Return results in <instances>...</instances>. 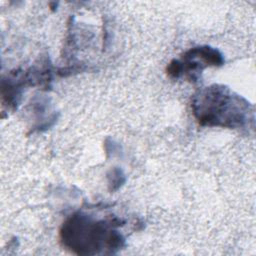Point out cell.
<instances>
[{
	"label": "cell",
	"instance_id": "6da1fadb",
	"mask_svg": "<svg viewBox=\"0 0 256 256\" xmlns=\"http://www.w3.org/2000/svg\"><path fill=\"white\" fill-rule=\"evenodd\" d=\"M193 111L202 126L236 128L248 118V102L223 86L207 87L193 99Z\"/></svg>",
	"mask_w": 256,
	"mask_h": 256
},
{
	"label": "cell",
	"instance_id": "7a4b0ae2",
	"mask_svg": "<svg viewBox=\"0 0 256 256\" xmlns=\"http://www.w3.org/2000/svg\"><path fill=\"white\" fill-rule=\"evenodd\" d=\"M113 221L93 220L87 215L78 213L70 217L62 226L63 244L76 254H98L104 250H117L123 238L111 229Z\"/></svg>",
	"mask_w": 256,
	"mask_h": 256
},
{
	"label": "cell",
	"instance_id": "3957f363",
	"mask_svg": "<svg viewBox=\"0 0 256 256\" xmlns=\"http://www.w3.org/2000/svg\"><path fill=\"white\" fill-rule=\"evenodd\" d=\"M223 64V58L220 52L208 46L195 47L185 53L181 61L173 60L167 67V72L172 77H179L184 73L202 70L204 67ZM192 72V73H193Z\"/></svg>",
	"mask_w": 256,
	"mask_h": 256
}]
</instances>
